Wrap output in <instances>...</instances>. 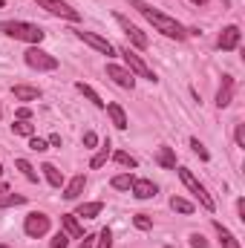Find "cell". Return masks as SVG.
<instances>
[{"mask_svg": "<svg viewBox=\"0 0 245 248\" xmlns=\"http://www.w3.org/2000/svg\"><path fill=\"white\" fill-rule=\"evenodd\" d=\"M26 63L32 66V69H38V72H49V69H58V58L55 55H49V52H44L41 46H32L26 55Z\"/></svg>", "mask_w": 245, "mask_h": 248, "instance_id": "5", "label": "cell"}, {"mask_svg": "<svg viewBox=\"0 0 245 248\" xmlns=\"http://www.w3.org/2000/svg\"><path fill=\"white\" fill-rule=\"evenodd\" d=\"M107 75H110L119 87H124V90H133V87H136V75H133L130 69L119 66V63H107Z\"/></svg>", "mask_w": 245, "mask_h": 248, "instance_id": "10", "label": "cell"}, {"mask_svg": "<svg viewBox=\"0 0 245 248\" xmlns=\"http://www.w3.org/2000/svg\"><path fill=\"white\" fill-rule=\"evenodd\" d=\"M0 173H3V165H0Z\"/></svg>", "mask_w": 245, "mask_h": 248, "instance_id": "44", "label": "cell"}, {"mask_svg": "<svg viewBox=\"0 0 245 248\" xmlns=\"http://www.w3.org/2000/svg\"><path fill=\"white\" fill-rule=\"evenodd\" d=\"M84 144H87V147H95V144H98V136H95L92 130H87V133H84Z\"/></svg>", "mask_w": 245, "mask_h": 248, "instance_id": "36", "label": "cell"}, {"mask_svg": "<svg viewBox=\"0 0 245 248\" xmlns=\"http://www.w3.org/2000/svg\"><path fill=\"white\" fill-rule=\"evenodd\" d=\"M116 23H119V26L124 29V35L130 38V44H133L136 49H147V44H150V41H147V35H144L138 26H133V23H130L124 15H116Z\"/></svg>", "mask_w": 245, "mask_h": 248, "instance_id": "8", "label": "cell"}, {"mask_svg": "<svg viewBox=\"0 0 245 248\" xmlns=\"http://www.w3.org/2000/svg\"><path fill=\"white\" fill-rule=\"evenodd\" d=\"M130 6H133V9H138V12H141L153 26H156V32H162L165 38H173V41H184V38H187V29H184L176 17H170V15H165V12H159V9L147 6L144 0H130Z\"/></svg>", "mask_w": 245, "mask_h": 248, "instance_id": "1", "label": "cell"}, {"mask_svg": "<svg viewBox=\"0 0 245 248\" xmlns=\"http://www.w3.org/2000/svg\"><path fill=\"white\" fill-rule=\"evenodd\" d=\"M240 38H243L240 26H225V29H222V35H219V41H216V46H219L222 52H231V49H237V46H240Z\"/></svg>", "mask_w": 245, "mask_h": 248, "instance_id": "11", "label": "cell"}, {"mask_svg": "<svg viewBox=\"0 0 245 248\" xmlns=\"http://www.w3.org/2000/svg\"><path fill=\"white\" fill-rule=\"evenodd\" d=\"M49 144H55V147H61V136L55 133V136H49Z\"/></svg>", "mask_w": 245, "mask_h": 248, "instance_id": "41", "label": "cell"}, {"mask_svg": "<svg viewBox=\"0 0 245 248\" xmlns=\"http://www.w3.org/2000/svg\"><path fill=\"white\" fill-rule=\"evenodd\" d=\"M113 187H116V190H130V187H133V176H130V173L113 176Z\"/></svg>", "mask_w": 245, "mask_h": 248, "instance_id": "28", "label": "cell"}, {"mask_svg": "<svg viewBox=\"0 0 245 248\" xmlns=\"http://www.w3.org/2000/svg\"><path fill=\"white\" fill-rule=\"evenodd\" d=\"M159 187L153 185L150 179H133V196L136 199H153Z\"/></svg>", "mask_w": 245, "mask_h": 248, "instance_id": "13", "label": "cell"}, {"mask_svg": "<svg viewBox=\"0 0 245 248\" xmlns=\"http://www.w3.org/2000/svg\"><path fill=\"white\" fill-rule=\"evenodd\" d=\"M15 168H17V170H20V173H23L29 182H38V170H35V168L26 162V159H17V162H15Z\"/></svg>", "mask_w": 245, "mask_h": 248, "instance_id": "24", "label": "cell"}, {"mask_svg": "<svg viewBox=\"0 0 245 248\" xmlns=\"http://www.w3.org/2000/svg\"><path fill=\"white\" fill-rule=\"evenodd\" d=\"M92 243H95V237H92V234H84V237H81V246H78V248H92Z\"/></svg>", "mask_w": 245, "mask_h": 248, "instance_id": "38", "label": "cell"}, {"mask_svg": "<svg viewBox=\"0 0 245 248\" xmlns=\"http://www.w3.org/2000/svg\"><path fill=\"white\" fill-rule=\"evenodd\" d=\"M84 187H87V176H84V173H78L69 185L63 187V199H78V196L84 193Z\"/></svg>", "mask_w": 245, "mask_h": 248, "instance_id": "16", "label": "cell"}, {"mask_svg": "<svg viewBox=\"0 0 245 248\" xmlns=\"http://www.w3.org/2000/svg\"><path fill=\"white\" fill-rule=\"evenodd\" d=\"M234 90H237V81H234L231 75H222V87H219V93H216V107H219V110L234 101Z\"/></svg>", "mask_w": 245, "mask_h": 248, "instance_id": "12", "label": "cell"}, {"mask_svg": "<svg viewBox=\"0 0 245 248\" xmlns=\"http://www.w3.org/2000/svg\"><path fill=\"white\" fill-rule=\"evenodd\" d=\"M0 6H3V0H0Z\"/></svg>", "mask_w": 245, "mask_h": 248, "instance_id": "47", "label": "cell"}, {"mask_svg": "<svg viewBox=\"0 0 245 248\" xmlns=\"http://www.w3.org/2000/svg\"><path fill=\"white\" fill-rule=\"evenodd\" d=\"M23 202H26L23 193H6V196H0V208H15V205H23Z\"/></svg>", "mask_w": 245, "mask_h": 248, "instance_id": "25", "label": "cell"}, {"mask_svg": "<svg viewBox=\"0 0 245 248\" xmlns=\"http://www.w3.org/2000/svg\"><path fill=\"white\" fill-rule=\"evenodd\" d=\"M122 55H124V61H127V66H130V72L136 75V78H147V81H153L156 84V72L144 63V58L136 52V49H130V46H124L122 49Z\"/></svg>", "mask_w": 245, "mask_h": 248, "instance_id": "4", "label": "cell"}, {"mask_svg": "<svg viewBox=\"0 0 245 248\" xmlns=\"http://www.w3.org/2000/svg\"><path fill=\"white\" fill-rule=\"evenodd\" d=\"M23 231H26L29 237H44V234L49 231V217H46V214H41V211L29 214V217H26V222H23Z\"/></svg>", "mask_w": 245, "mask_h": 248, "instance_id": "9", "label": "cell"}, {"mask_svg": "<svg viewBox=\"0 0 245 248\" xmlns=\"http://www.w3.org/2000/svg\"><path fill=\"white\" fill-rule=\"evenodd\" d=\"M190 147H193V153H196L199 159H211V156H208V150H205V144H202L199 139H190Z\"/></svg>", "mask_w": 245, "mask_h": 248, "instance_id": "32", "label": "cell"}, {"mask_svg": "<svg viewBox=\"0 0 245 248\" xmlns=\"http://www.w3.org/2000/svg\"><path fill=\"white\" fill-rule=\"evenodd\" d=\"M69 246V237H66V234H55V237H52V248H66Z\"/></svg>", "mask_w": 245, "mask_h": 248, "instance_id": "34", "label": "cell"}, {"mask_svg": "<svg viewBox=\"0 0 245 248\" xmlns=\"http://www.w3.org/2000/svg\"><path fill=\"white\" fill-rule=\"evenodd\" d=\"M0 193H9V187L3 185V182H0Z\"/></svg>", "mask_w": 245, "mask_h": 248, "instance_id": "43", "label": "cell"}, {"mask_svg": "<svg viewBox=\"0 0 245 248\" xmlns=\"http://www.w3.org/2000/svg\"><path fill=\"white\" fill-rule=\"evenodd\" d=\"M190 3H193V6H205L208 0H190Z\"/></svg>", "mask_w": 245, "mask_h": 248, "instance_id": "42", "label": "cell"}, {"mask_svg": "<svg viewBox=\"0 0 245 248\" xmlns=\"http://www.w3.org/2000/svg\"><path fill=\"white\" fill-rule=\"evenodd\" d=\"M101 208H104V202H84V205L78 208V214H75V217H84V219H95V217L101 214Z\"/></svg>", "mask_w": 245, "mask_h": 248, "instance_id": "22", "label": "cell"}, {"mask_svg": "<svg viewBox=\"0 0 245 248\" xmlns=\"http://www.w3.org/2000/svg\"><path fill=\"white\" fill-rule=\"evenodd\" d=\"M0 248H9V246H0Z\"/></svg>", "mask_w": 245, "mask_h": 248, "instance_id": "45", "label": "cell"}, {"mask_svg": "<svg viewBox=\"0 0 245 248\" xmlns=\"http://www.w3.org/2000/svg\"><path fill=\"white\" fill-rule=\"evenodd\" d=\"M214 228H216V234H219V243H222V248H240V240L219 222V219H214Z\"/></svg>", "mask_w": 245, "mask_h": 248, "instance_id": "18", "label": "cell"}, {"mask_svg": "<svg viewBox=\"0 0 245 248\" xmlns=\"http://www.w3.org/2000/svg\"><path fill=\"white\" fill-rule=\"evenodd\" d=\"M133 222H136V228H141V231H150V228H153V222H150L144 214H136V217H133Z\"/></svg>", "mask_w": 245, "mask_h": 248, "instance_id": "33", "label": "cell"}, {"mask_svg": "<svg viewBox=\"0 0 245 248\" xmlns=\"http://www.w3.org/2000/svg\"><path fill=\"white\" fill-rule=\"evenodd\" d=\"M234 139H237V144L245 147V124H237V133H234Z\"/></svg>", "mask_w": 245, "mask_h": 248, "instance_id": "37", "label": "cell"}, {"mask_svg": "<svg viewBox=\"0 0 245 248\" xmlns=\"http://www.w3.org/2000/svg\"><path fill=\"white\" fill-rule=\"evenodd\" d=\"M170 208L179 211V214H193V205H190L187 199H182V196H173V199H170Z\"/></svg>", "mask_w": 245, "mask_h": 248, "instance_id": "27", "label": "cell"}, {"mask_svg": "<svg viewBox=\"0 0 245 248\" xmlns=\"http://www.w3.org/2000/svg\"><path fill=\"white\" fill-rule=\"evenodd\" d=\"M107 116H110V122L116 124L119 130H127V113H124V107L122 104H107Z\"/></svg>", "mask_w": 245, "mask_h": 248, "instance_id": "19", "label": "cell"}, {"mask_svg": "<svg viewBox=\"0 0 245 248\" xmlns=\"http://www.w3.org/2000/svg\"><path fill=\"white\" fill-rule=\"evenodd\" d=\"M17 119L29 122V119H32V110H29V107H20V110H17Z\"/></svg>", "mask_w": 245, "mask_h": 248, "instance_id": "39", "label": "cell"}, {"mask_svg": "<svg viewBox=\"0 0 245 248\" xmlns=\"http://www.w3.org/2000/svg\"><path fill=\"white\" fill-rule=\"evenodd\" d=\"M0 32L15 38V41H26V44H41L44 41V29L35 26V23H26V20H3L0 23Z\"/></svg>", "mask_w": 245, "mask_h": 248, "instance_id": "2", "label": "cell"}, {"mask_svg": "<svg viewBox=\"0 0 245 248\" xmlns=\"http://www.w3.org/2000/svg\"><path fill=\"white\" fill-rule=\"evenodd\" d=\"M41 170H44V176H46V182H49L52 187H61V185H63V173L58 170V168H55V165H49V162H46V165H44Z\"/></svg>", "mask_w": 245, "mask_h": 248, "instance_id": "23", "label": "cell"}, {"mask_svg": "<svg viewBox=\"0 0 245 248\" xmlns=\"http://www.w3.org/2000/svg\"><path fill=\"white\" fill-rule=\"evenodd\" d=\"M113 159H116L119 165H124V168H130V170L136 168V159H133L130 153H124V150H119V153H113Z\"/></svg>", "mask_w": 245, "mask_h": 248, "instance_id": "29", "label": "cell"}, {"mask_svg": "<svg viewBox=\"0 0 245 248\" xmlns=\"http://www.w3.org/2000/svg\"><path fill=\"white\" fill-rule=\"evenodd\" d=\"M29 147H32L35 153H44V150H49V141H44V139H35V136H32V139H29Z\"/></svg>", "mask_w": 245, "mask_h": 248, "instance_id": "31", "label": "cell"}, {"mask_svg": "<svg viewBox=\"0 0 245 248\" xmlns=\"http://www.w3.org/2000/svg\"><path fill=\"white\" fill-rule=\"evenodd\" d=\"M156 165L165 168V170H173V168H176V153H173L168 144H162V147L156 150Z\"/></svg>", "mask_w": 245, "mask_h": 248, "instance_id": "14", "label": "cell"}, {"mask_svg": "<svg viewBox=\"0 0 245 248\" xmlns=\"http://www.w3.org/2000/svg\"><path fill=\"white\" fill-rule=\"evenodd\" d=\"M61 225H63V231H66V237H75V240L84 237V228L78 225V217H75V214H63Z\"/></svg>", "mask_w": 245, "mask_h": 248, "instance_id": "15", "label": "cell"}, {"mask_svg": "<svg viewBox=\"0 0 245 248\" xmlns=\"http://www.w3.org/2000/svg\"><path fill=\"white\" fill-rule=\"evenodd\" d=\"M75 35H78V41H84L87 46L98 49L101 55H107V58H110V55H116V46H113L107 38H101V35H95V32H84V29H78Z\"/></svg>", "mask_w": 245, "mask_h": 248, "instance_id": "7", "label": "cell"}, {"mask_svg": "<svg viewBox=\"0 0 245 248\" xmlns=\"http://www.w3.org/2000/svg\"><path fill=\"white\" fill-rule=\"evenodd\" d=\"M38 6H41V9H46V12H49V15H55V17L81 20V12H78V9H72L66 0H38Z\"/></svg>", "mask_w": 245, "mask_h": 248, "instance_id": "6", "label": "cell"}, {"mask_svg": "<svg viewBox=\"0 0 245 248\" xmlns=\"http://www.w3.org/2000/svg\"><path fill=\"white\" fill-rule=\"evenodd\" d=\"M179 179H182L184 187H187V190H190V193L199 199V205H202L205 211H216V202L211 199V193L205 190V185H202V182H199V179H196V176L187 170V168H179Z\"/></svg>", "mask_w": 245, "mask_h": 248, "instance_id": "3", "label": "cell"}, {"mask_svg": "<svg viewBox=\"0 0 245 248\" xmlns=\"http://www.w3.org/2000/svg\"><path fill=\"white\" fill-rule=\"evenodd\" d=\"M12 133H15V136H32L35 127H32L29 122H23V119H17V122L12 124Z\"/></svg>", "mask_w": 245, "mask_h": 248, "instance_id": "26", "label": "cell"}, {"mask_svg": "<svg viewBox=\"0 0 245 248\" xmlns=\"http://www.w3.org/2000/svg\"><path fill=\"white\" fill-rule=\"evenodd\" d=\"M95 248H113V231H110V228H104V231L98 234V246Z\"/></svg>", "mask_w": 245, "mask_h": 248, "instance_id": "30", "label": "cell"}, {"mask_svg": "<svg viewBox=\"0 0 245 248\" xmlns=\"http://www.w3.org/2000/svg\"><path fill=\"white\" fill-rule=\"evenodd\" d=\"M75 90H78L81 95H87V98H90V101H92V104H95L98 110H104V107H107V101H101V95H98V93H95V90H92L90 84H84V81H78V84H75Z\"/></svg>", "mask_w": 245, "mask_h": 248, "instance_id": "20", "label": "cell"}, {"mask_svg": "<svg viewBox=\"0 0 245 248\" xmlns=\"http://www.w3.org/2000/svg\"><path fill=\"white\" fill-rule=\"evenodd\" d=\"M12 93H15L17 101H35V98H41V90L38 87H26V84H15Z\"/></svg>", "mask_w": 245, "mask_h": 248, "instance_id": "17", "label": "cell"}, {"mask_svg": "<svg viewBox=\"0 0 245 248\" xmlns=\"http://www.w3.org/2000/svg\"><path fill=\"white\" fill-rule=\"evenodd\" d=\"M110 156H113V150H110V141H104V144H101V150H98V153L92 156V162H90V168H92V170H98V168H104Z\"/></svg>", "mask_w": 245, "mask_h": 248, "instance_id": "21", "label": "cell"}, {"mask_svg": "<svg viewBox=\"0 0 245 248\" xmlns=\"http://www.w3.org/2000/svg\"><path fill=\"white\" fill-rule=\"evenodd\" d=\"M190 246L193 248H208V240L202 234H190Z\"/></svg>", "mask_w": 245, "mask_h": 248, "instance_id": "35", "label": "cell"}, {"mask_svg": "<svg viewBox=\"0 0 245 248\" xmlns=\"http://www.w3.org/2000/svg\"><path fill=\"white\" fill-rule=\"evenodd\" d=\"M237 214H240V219L245 222V199H240V202H237Z\"/></svg>", "mask_w": 245, "mask_h": 248, "instance_id": "40", "label": "cell"}, {"mask_svg": "<svg viewBox=\"0 0 245 248\" xmlns=\"http://www.w3.org/2000/svg\"><path fill=\"white\" fill-rule=\"evenodd\" d=\"M0 116H3V110H0Z\"/></svg>", "mask_w": 245, "mask_h": 248, "instance_id": "46", "label": "cell"}]
</instances>
